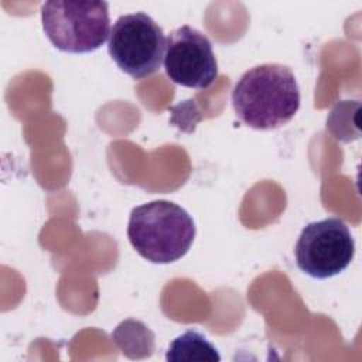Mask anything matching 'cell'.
<instances>
[{
    "label": "cell",
    "instance_id": "obj_1",
    "mask_svg": "<svg viewBox=\"0 0 362 362\" xmlns=\"http://www.w3.org/2000/svg\"><path fill=\"white\" fill-rule=\"evenodd\" d=\"M300 86L293 71L281 64L247 69L235 83L232 106L249 127L269 130L288 123L300 109Z\"/></svg>",
    "mask_w": 362,
    "mask_h": 362
},
{
    "label": "cell",
    "instance_id": "obj_2",
    "mask_svg": "<svg viewBox=\"0 0 362 362\" xmlns=\"http://www.w3.org/2000/svg\"><path fill=\"white\" fill-rule=\"evenodd\" d=\"M127 238L141 257L167 264L180 260L189 250L195 223L178 204L157 199L132 209Z\"/></svg>",
    "mask_w": 362,
    "mask_h": 362
},
{
    "label": "cell",
    "instance_id": "obj_5",
    "mask_svg": "<svg viewBox=\"0 0 362 362\" xmlns=\"http://www.w3.org/2000/svg\"><path fill=\"white\" fill-rule=\"evenodd\" d=\"M294 253L301 272L314 279H329L351 264L355 242L342 219L327 218L303 228Z\"/></svg>",
    "mask_w": 362,
    "mask_h": 362
},
{
    "label": "cell",
    "instance_id": "obj_4",
    "mask_svg": "<svg viewBox=\"0 0 362 362\" xmlns=\"http://www.w3.org/2000/svg\"><path fill=\"white\" fill-rule=\"evenodd\" d=\"M107 51L124 74L143 79L160 69L165 37L161 27L146 13L124 14L110 30Z\"/></svg>",
    "mask_w": 362,
    "mask_h": 362
},
{
    "label": "cell",
    "instance_id": "obj_8",
    "mask_svg": "<svg viewBox=\"0 0 362 362\" xmlns=\"http://www.w3.org/2000/svg\"><path fill=\"white\" fill-rule=\"evenodd\" d=\"M165 359L174 361H221L218 349L198 331L189 329L177 337L168 346Z\"/></svg>",
    "mask_w": 362,
    "mask_h": 362
},
{
    "label": "cell",
    "instance_id": "obj_6",
    "mask_svg": "<svg viewBox=\"0 0 362 362\" xmlns=\"http://www.w3.org/2000/svg\"><path fill=\"white\" fill-rule=\"evenodd\" d=\"M164 69L177 85L208 89L218 78V62L209 38L191 25H181L165 38Z\"/></svg>",
    "mask_w": 362,
    "mask_h": 362
},
{
    "label": "cell",
    "instance_id": "obj_7",
    "mask_svg": "<svg viewBox=\"0 0 362 362\" xmlns=\"http://www.w3.org/2000/svg\"><path fill=\"white\" fill-rule=\"evenodd\" d=\"M112 338L122 352L132 359L150 356L154 349V334L140 321H123L112 332Z\"/></svg>",
    "mask_w": 362,
    "mask_h": 362
},
{
    "label": "cell",
    "instance_id": "obj_3",
    "mask_svg": "<svg viewBox=\"0 0 362 362\" xmlns=\"http://www.w3.org/2000/svg\"><path fill=\"white\" fill-rule=\"evenodd\" d=\"M41 23L51 44L64 52L96 51L109 37V6L105 1H45Z\"/></svg>",
    "mask_w": 362,
    "mask_h": 362
}]
</instances>
